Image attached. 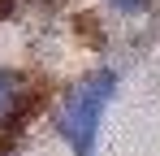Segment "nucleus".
Instances as JSON below:
<instances>
[{
    "label": "nucleus",
    "instance_id": "3",
    "mask_svg": "<svg viewBox=\"0 0 160 156\" xmlns=\"http://www.w3.org/2000/svg\"><path fill=\"white\" fill-rule=\"evenodd\" d=\"M108 4H112V9H121V13H134V9H143L147 0H108Z\"/></svg>",
    "mask_w": 160,
    "mask_h": 156
},
{
    "label": "nucleus",
    "instance_id": "1",
    "mask_svg": "<svg viewBox=\"0 0 160 156\" xmlns=\"http://www.w3.org/2000/svg\"><path fill=\"white\" fill-rule=\"evenodd\" d=\"M112 87H117V78L108 70H100V74L82 78L78 87L61 100V108H56V130L65 134V143L78 156H91V148H95L100 117H104L108 100H112Z\"/></svg>",
    "mask_w": 160,
    "mask_h": 156
},
{
    "label": "nucleus",
    "instance_id": "2",
    "mask_svg": "<svg viewBox=\"0 0 160 156\" xmlns=\"http://www.w3.org/2000/svg\"><path fill=\"white\" fill-rule=\"evenodd\" d=\"M22 104H26V87H22V78L9 74V70H0V130L22 113Z\"/></svg>",
    "mask_w": 160,
    "mask_h": 156
}]
</instances>
